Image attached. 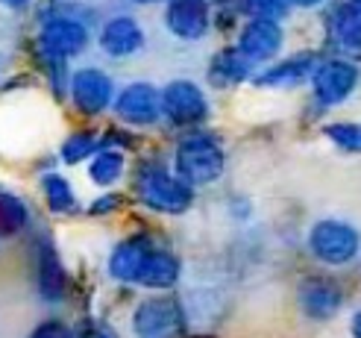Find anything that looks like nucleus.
<instances>
[{
    "mask_svg": "<svg viewBox=\"0 0 361 338\" xmlns=\"http://www.w3.org/2000/svg\"><path fill=\"white\" fill-rule=\"evenodd\" d=\"M30 221V212L24 206V200H18L15 194L0 188V233H18L24 229Z\"/></svg>",
    "mask_w": 361,
    "mask_h": 338,
    "instance_id": "21",
    "label": "nucleus"
},
{
    "mask_svg": "<svg viewBox=\"0 0 361 338\" xmlns=\"http://www.w3.org/2000/svg\"><path fill=\"white\" fill-rule=\"evenodd\" d=\"M161 112L176 123H194L209 115L206 95L188 80H173L161 92Z\"/></svg>",
    "mask_w": 361,
    "mask_h": 338,
    "instance_id": "6",
    "label": "nucleus"
},
{
    "mask_svg": "<svg viewBox=\"0 0 361 338\" xmlns=\"http://www.w3.org/2000/svg\"><path fill=\"white\" fill-rule=\"evenodd\" d=\"M358 71L350 62H326L314 71L312 85H314V97L326 106H335L341 100H347L350 92L355 88Z\"/></svg>",
    "mask_w": 361,
    "mask_h": 338,
    "instance_id": "11",
    "label": "nucleus"
},
{
    "mask_svg": "<svg viewBox=\"0 0 361 338\" xmlns=\"http://www.w3.org/2000/svg\"><path fill=\"white\" fill-rule=\"evenodd\" d=\"M288 4H294V6H317V4H323V0H288Z\"/></svg>",
    "mask_w": 361,
    "mask_h": 338,
    "instance_id": "30",
    "label": "nucleus"
},
{
    "mask_svg": "<svg viewBox=\"0 0 361 338\" xmlns=\"http://www.w3.org/2000/svg\"><path fill=\"white\" fill-rule=\"evenodd\" d=\"M135 191L144 206H150L156 212H165V215H183L191 206L194 191L179 180L171 176L165 168L159 165H144L138 180H135Z\"/></svg>",
    "mask_w": 361,
    "mask_h": 338,
    "instance_id": "1",
    "label": "nucleus"
},
{
    "mask_svg": "<svg viewBox=\"0 0 361 338\" xmlns=\"http://www.w3.org/2000/svg\"><path fill=\"white\" fill-rule=\"evenodd\" d=\"M35 274H39V294L47 303H59L65 300L68 291V274L62 268V259L56 253V247L50 241L39 244V256H35Z\"/></svg>",
    "mask_w": 361,
    "mask_h": 338,
    "instance_id": "14",
    "label": "nucleus"
},
{
    "mask_svg": "<svg viewBox=\"0 0 361 338\" xmlns=\"http://www.w3.org/2000/svg\"><path fill=\"white\" fill-rule=\"evenodd\" d=\"M224 6H241V4H250V0H218Z\"/></svg>",
    "mask_w": 361,
    "mask_h": 338,
    "instance_id": "31",
    "label": "nucleus"
},
{
    "mask_svg": "<svg viewBox=\"0 0 361 338\" xmlns=\"http://www.w3.org/2000/svg\"><path fill=\"white\" fill-rule=\"evenodd\" d=\"M115 112L121 121L135 123V127H147L161 115V95L150 83H133L126 85L115 100Z\"/></svg>",
    "mask_w": 361,
    "mask_h": 338,
    "instance_id": "8",
    "label": "nucleus"
},
{
    "mask_svg": "<svg viewBox=\"0 0 361 338\" xmlns=\"http://www.w3.org/2000/svg\"><path fill=\"white\" fill-rule=\"evenodd\" d=\"M118 206V198H100L94 206H92V215H103V212H112Z\"/></svg>",
    "mask_w": 361,
    "mask_h": 338,
    "instance_id": "28",
    "label": "nucleus"
},
{
    "mask_svg": "<svg viewBox=\"0 0 361 338\" xmlns=\"http://www.w3.org/2000/svg\"><path fill=\"white\" fill-rule=\"evenodd\" d=\"M165 21L179 39H200L209 27V4L206 0H171Z\"/></svg>",
    "mask_w": 361,
    "mask_h": 338,
    "instance_id": "12",
    "label": "nucleus"
},
{
    "mask_svg": "<svg viewBox=\"0 0 361 338\" xmlns=\"http://www.w3.org/2000/svg\"><path fill=\"white\" fill-rule=\"evenodd\" d=\"M97 147H100V138L94 133H74V135H68V141L62 145V159L68 165H77L92 156Z\"/></svg>",
    "mask_w": 361,
    "mask_h": 338,
    "instance_id": "23",
    "label": "nucleus"
},
{
    "mask_svg": "<svg viewBox=\"0 0 361 338\" xmlns=\"http://www.w3.org/2000/svg\"><path fill=\"white\" fill-rule=\"evenodd\" d=\"M179 279V259L168 251H159V247H153V251L147 253V259L141 262V271L135 277V286H144V289H171L176 286Z\"/></svg>",
    "mask_w": 361,
    "mask_h": 338,
    "instance_id": "16",
    "label": "nucleus"
},
{
    "mask_svg": "<svg viewBox=\"0 0 361 338\" xmlns=\"http://www.w3.org/2000/svg\"><path fill=\"white\" fill-rule=\"evenodd\" d=\"M300 309L305 318L312 321H329L341 312L344 306V291L335 279H326V277H309L300 282Z\"/></svg>",
    "mask_w": 361,
    "mask_h": 338,
    "instance_id": "5",
    "label": "nucleus"
},
{
    "mask_svg": "<svg viewBox=\"0 0 361 338\" xmlns=\"http://www.w3.org/2000/svg\"><path fill=\"white\" fill-rule=\"evenodd\" d=\"M135 4H156V0H135Z\"/></svg>",
    "mask_w": 361,
    "mask_h": 338,
    "instance_id": "33",
    "label": "nucleus"
},
{
    "mask_svg": "<svg viewBox=\"0 0 361 338\" xmlns=\"http://www.w3.org/2000/svg\"><path fill=\"white\" fill-rule=\"evenodd\" d=\"M350 332H353V338H361V309L353 315V324H350Z\"/></svg>",
    "mask_w": 361,
    "mask_h": 338,
    "instance_id": "29",
    "label": "nucleus"
},
{
    "mask_svg": "<svg viewBox=\"0 0 361 338\" xmlns=\"http://www.w3.org/2000/svg\"><path fill=\"white\" fill-rule=\"evenodd\" d=\"M250 71V62L241 56L238 50H224L214 56V65H212V74L214 80L221 83H241Z\"/></svg>",
    "mask_w": 361,
    "mask_h": 338,
    "instance_id": "22",
    "label": "nucleus"
},
{
    "mask_svg": "<svg viewBox=\"0 0 361 338\" xmlns=\"http://www.w3.org/2000/svg\"><path fill=\"white\" fill-rule=\"evenodd\" d=\"M326 135L344 150L361 153V123H329Z\"/></svg>",
    "mask_w": 361,
    "mask_h": 338,
    "instance_id": "24",
    "label": "nucleus"
},
{
    "mask_svg": "<svg viewBox=\"0 0 361 338\" xmlns=\"http://www.w3.org/2000/svg\"><path fill=\"white\" fill-rule=\"evenodd\" d=\"M358 247H361L358 229L338 218L317 221L309 233V251L314 253V259L323 265H335V268L353 262L358 256Z\"/></svg>",
    "mask_w": 361,
    "mask_h": 338,
    "instance_id": "3",
    "label": "nucleus"
},
{
    "mask_svg": "<svg viewBox=\"0 0 361 338\" xmlns=\"http://www.w3.org/2000/svg\"><path fill=\"white\" fill-rule=\"evenodd\" d=\"M153 251V244L147 236H133L121 241L112 256H109V274L118 279V282H133L135 286V277L141 271V262L147 259V253Z\"/></svg>",
    "mask_w": 361,
    "mask_h": 338,
    "instance_id": "15",
    "label": "nucleus"
},
{
    "mask_svg": "<svg viewBox=\"0 0 361 338\" xmlns=\"http://www.w3.org/2000/svg\"><path fill=\"white\" fill-rule=\"evenodd\" d=\"M30 338H74V330H68L62 321H44L30 332Z\"/></svg>",
    "mask_w": 361,
    "mask_h": 338,
    "instance_id": "26",
    "label": "nucleus"
},
{
    "mask_svg": "<svg viewBox=\"0 0 361 338\" xmlns=\"http://www.w3.org/2000/svg\"><path fill=\"white\" fill-rule=\"evenodd\" d=\"M100 47L109 53L115 59H123V56H133L144 47V30L138 27L135 18L130 15H118L112 18L109 24L103 27L100 32Z\"/></svg>",
    "mask_w": 361,
    "mask_h": 338,
    "instance_id": "13",
    "label": "nucleus"
},
{
    "mask_svg": "<svg viewBox=\"0 0 361 338\" xmlns=\"http://www.w3.org/2000/svg\"><path fill=\"white\" fill-rule=\"evenodd\" d=\"M314 56H297L288 59L282 65H274L270 71H264L262 77H256V85H288V83H300L302 77L312 74Z\"/></svg>",
    "mask_w": 361,
    "mask_h": 338,
    "instance_id": "18",
    "label": "nucleus"
},
{
    "mask_svg": "<svg viewBox=\"0 0 361 338\" xmlns=\"http://www.w3.org/2000/svg\"><path fill=\"white\" fill-rule=\"evenodd\" d=\"M335 39L347 50H361V0H347L335 12Z\"/></svg>",
    "mask_w": 361,
    "mask_h": 338,
    "instance_id": "17",
    "label": "nucleus"
},
{
    "mask_svg": "<svg viewBox=\"0 0 361 338\" xmlns=\"http://www.w3.org/2000/svg\"><path fill=\"white\" fill-rule=\"evenodd\" d=\"M250 6L256 9L259 18H267V21H276V18H285L288 12V0H250Z\"/></svg>",
    "mask_w": 361,
    "mask_h": 338,
    "instance_id": "25",
    "label": "nucleus"
},
{
    "mask_svg": "<svg viewBox=\"0 0 361 338\" xmlns=\"http://www.w3.org/2000/svg\"><path fill=\"white\" fill-rule=\"evenodd\" d=\"M74 338H118V335L112 332V327H106L100 321H82L74 330Z\"/></svg>",
    "mask_w": 361,
    "mask_h": 338,
    "instance_id": "27",
    "label": "nucleus"
},
{
    "mask_svg": "<svg viewBox=\"0 0 361 338\" xmlns=\"http://www.w3.org/2000/svg\"><path fill=\"white\" fill-rule=\"evenodd\" d=\"M39 44L44 50L47 59H68V56H77V53L88 44V30L74 21V18H53V21L44 24L42 35H39Z\"/></svg>",
    "mask_w": 361,
    "mask_h": 338,
    "instance_id": "7",
    "label": "nucleus"
},
{
    "mask_svg": "<svg viewBox=\"0 0 361 338\" xmlns=\"http://www.w3.org/2000/svg\"><path fill=\"white\" fill-rule=\"evenodd\" d=\"M279 47H282V27L279 21H267V18H252L238 39V53L247 62L274 59Z\"/></svg>",
    "mask_w": 361,
    "mask_h": 338,
    "instance_id": "10",
    "label": "nucleus"
},
{
    "mask_svg": "<svg viewBox=\"0 0 361 338\" xmlns=\"http://www.w3.org/2000/svg\"><path fill=\"white\" fill-rule=\"evenodd\" d=\"M135 338H183L185 312L173 297H150L133 312Z\"/></svg>",
    "mask_w": 361,
    "mask_h": 338,
    "instance_id": "4",
    "label": "nucleus"
},
{
    "mask_svg": "<svg viewBox=\"0 0 361 338\" xmlns=\"http://www.w3.org/2000/svg\"><path fill=\"white\" fill-rule=\"evenodd\" d=\"M71 97L82 115H100L112 103V80L97 68H82L71 80Z\"/></svg>",
    "mask_w": 361,
    "mask_h": 338,
    "instance_id": "9",
    "label": "nucleus"
},
{
    "mask_svg": "<svg viewBox=\"0 0 361 338\" xmlns=\"http://www.w3.org/2000/svg\"><path fill=\"white\" fill-rule=\"evenodd\" d=\"M42 188H44V198H47V206L53 212H59V215H65V212H74L77 206V198H74V191H71L68 180L59 174H47L44 180H42Z\"/></svg>",
    "mask_w": 361,
    "mask_h": 338,
    "instance_id": "20",
    "label": "nucleus"
},
{
    "mask_svg": "<svg viewBox=\"0 0 361 338\" xmlns=\"http://www.w3.org/2000/svg\"><path fill=\"white\" fill-rule=\"evenodd\" d=\"M224 171V153L209 135H191L176 147V176L188 188L214 183Z\"/></svg>",
    "mask_w": 361,
    "mask_h": 338,
    "instance_id": "2",
    "label": "nucleus"
},
{
    "mask_svg": "<svg viewBox=\"0 0 361 338\" xmlns=\"http://www.w3.org/2000/svg\"><path fill=\"white\" fill-rule=\"evenodd\" d=\"M123 174V156L118 150H100L92 165H88V176L94 186H115Z\"/></svg>",
    "mask_w": 361,
    "mask_h": 338,
    "instance_id": "19",
    "label": "nucleus"
},
{
    "mask_svg": "<svg viewBox=\"0 0 361 338\" xmlns=\"http://www.w3.org/2000/svg\"><path fill=\"white\" fill-rule=\"evenodd\" d=\"M0 4H9V6H21V4H27V0H0Z\"/></svg>",
    "mask_w": 361,
    "mask_h": 338,
    "instance_id": "32",
    "label": "nucleus"
}]
</instances>
